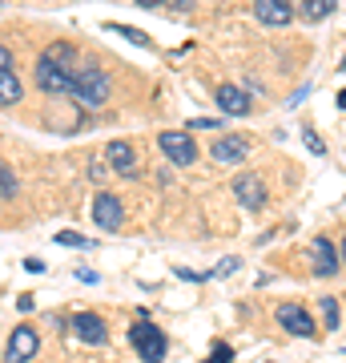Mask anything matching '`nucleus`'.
I'll return each mask as SVG.
<instances>
[{
    "label": "nucleus",
    "instance_id": "f257e3e1",
    "mask_svg": "<svg viewBox=\"0 0 346 363\" xmlns=\"http://www.w3.org/2000/svg\"><path fill=\"white\" fill-rule=\"evenodd\" d=\"M109 93H113V81H109V73L85 65V69L77 73V85H73V93H69V97H73L77 105H85V109H97V105L109 101Z\"/></svg>",
    "mask_w": 346,
    "mask_h": 363
},
{
    "label": "nucleus",
    "instance_id": "f03ea898",
    "mask_svg": "<svg viewBox=\"0 0 346 363\" xmlns=\"http://www.w3.org/2000/svg\"><path fill=\"white\" fill-rule=\"evenodd\" d=\"M33 85H37L45 97H69L73 85H77V77L64 73L61 65H52V61H45V57H37V65H33Z\"/></svg>",
    "mask_w": 346,
    "mask_h": 363
},
{
    "label": "nucleus",
    "instance_id": "7ed1b4c3",
    "mask_svg": "<svg viewBox=\"0 0 346 363\" xmlns=\"http://www.w3.org/2000/svg\"><path fill=\"white\" fill-rule=\"evenodd\" d=\"M129 343L137 347V355H142V363H161L166 359V331L161 327H154L149 319H142V323L129 331Z\"/></svg>",
    "mask_w": 346,
    "mask_h": 363
},
{
    "label": "nucleus",
    "instance_id": "20e7f679",
    "mask_svg": "<svg viewBox=\"0 0 346 363\" xmlns=\"http://www.w3.org/2000/svg\"><path fill=\"white\" fill-rule=\"evenodd\" d=\"M157 145H161V154H166L173 166H193V162H197V145H193V138L185 130L157 133Z\"/></svg>",
    "mask_w": 346,
    "mask_h": 363
},
{
    "label": "nucleus",
    "instance_id": "39448f33",
    "mask_svg": "<svg viewBox=\"0 0 346 363\" xmlns=\"http://www.w3.org/2000/svg\"><path fill=\"white\" fill-rule=\"evenodd\" d=\"M73 335H77V343H85V347H105V343H109V327H105L101 315L81 311V315H73Z\"/></svg>",
    "mask_w": 346,
    "mask_h": 363
},
{
    "label": "nucleus",
    "instance_id": "423d86ee",
    "mask_svg": "<svg viewBox=\"0 0 346 363\" xmlns=\"http://www.w3.org/2000/svg\"><path fill=\"white\" fill-rule=\"evenodd\" d=\"M93 222L101 226V230H109V234H117L121 230V222H125V206H121V198L117 194H97L93 198Z\"/></svg>",
    "mask_w": 346,
    "mask_h": 363
},
{
    "label": "nucleus",
    "instance_id": "0eeeda50",
    "mask_svg": "<svg viewBox=\"0 0 346 363\" xmlns=\"http://www.w3.org/2000/svg\"><path fill=\"white\" fill-rule=\"evenodd\" d=\"M278 323H282V331H290V335L298 339H314L318 335V323L310 319L306 307H298V303H282L278 307Z\"/></svg>",
    "mask_w": 346,
    "mask_h": 363
},
{
    "label": "nucleus",
    "instance_id": "6e6552de",
    "mask_svg": "<svg viewBox=\"0 0 346 363\" xmlns=\"http://www.w3.org/2000/svg\"><path fill=\"white\" fill-rule=\"evenodd\" d=\"M233 198H238L246 210H262L266 206V182L258 178V174H238V178H233Z\"/></svg>",
    "mask_w": 346,
    "mask_h": 363
},
{
    "label": "nucleus",
    "instance_id": "1a4fd4ad",
    "mask_svg": "<svg viewBox=\"0 0 346 363\" xmlns=\"http://www.w3.org/2000/svg\"><path fill=\"white\" fill-rule=\"evenodd\" d=\"M37 347H40V335L25 323V327H16V331H13V339H8V351H4V359H8V363H28L33 355H37Z\"/></svg>",
    "mask_w": 346,
    "mask_h": 363
},
{
    "label": "nucleus",
    "instance_id": "9d476101",
    "mask_svg": "<svg viewBox=\"0 0 346 363\" xmlns=\"http://www.w3.org/2000/svg\"><path fill=\"white\" fill-rule=\"evenodd\" d=\"M254 16L266 28H286L294 21V9H290V0H254Z\"/></svg>",
    "mask_w": 346,
    "mask_h": 363
},
{
    "label": "nucleus",
    "instance_id": "9b49d317",
    "mask_svg": "<svg viewBox=\"0 0 346 363\" xmlns=\"http://www.w3.org/2000/svg\"><path fill=\"white\" fill-rule=\"evenodd\" d=\"M214 97H218V109L230 113V117H246L250 109H254V101H250V93H246L242 85H218Z\"/></svg>",
    "mask_w": 346,
    "mask_h": 363
},
{
    "label": "nucleus",
    "instance_id": "f8f14e48",
    "mask_svg": "<svg viewBox=\"0 0 346 363\" xmlns=\"http://www.w3.org/2000/svg\"><path fill=\"white\" fill-rule=\"evenodd\" d=\"M105 162H109L121 178H137V150L129 142H109L105 145Z\"/></svg>",
    "mask_w": 346,
    "mask_h": 363
},
{
    "label": "nucleus",
    "instance_id": "ddd939ff",
    "mask_svg": "<svg viewBox=\"0 0 346 363\" xmlns=\"http://www.w3.org/2000/svg\"><path fill=\"white\" fill-rule=\"evenodd\" d=\"M246 154H250V142H246V138H238V133L218 138V142L209 145V157H214L218 166H233V162H242Z\"/></svg>",
    "mask_w": 346,
    "mask_h": 363
},
{
    "label": "nucleus",
    "instance_id": "4468645a",
    "mask_svg": "<svg viewBox=\"0 0 346 363\" xmlns=\"http://www.w3.org/2000/svg\"><path fill=\"white\" fill-rule=\"evenodd\" d=\"M310 255H314V274L318 279H334L338 274V250H334L330 238H314L310 242Z\"/></svg>",
    "mask_w": 346,
    "mask_h": 363
},
{
    "label": "nucleus",
    "instance_id": "2eb2a0df",
    "mask_svg": "<svg viewBox=\"0 0 346 363\" xmlns=\"http://www.w3.org/2000/svg\"><path fill=\"white\" fill-rule=\"evenodd\" d=\"M77 57H81V49H77V45H69V40H52L49 49H45V61L61 65L64 73H73V77L81 73V69H77Z\"/></svg>",
    "mask_w": 346,
    "mask_h": 363
},
{
    "label": "nucleus",
    "instance_id": "dca6fc26",
    "mask_svg": "<svg viewBox=\"0 0 346 363\" xmlns=\"http://www.w3.org/2000/svg\"><path fill=\"white\" fill-rule=\"evenodd\" d=\"M334 9H338V0H302V21L318 25V21H326Z\"/></svg>",
    "mask_w": 346,
    "mask_h": 363
},
{
    "label": "nucleus",
    "instance_id": "f3484780",
    "mask_svg": "<svg viewBox=\"0 0 346 363\" xmlns=\"http://www.w3.org/2000/svg\"><path fill=\"white\" fill-rule=\"evenodd\" d=\"M25 97V85L16 73H0V105H16Z\"/></svg>",
    "mask_w": 346,
    "mask_h": 363
},
{
    "label": "nucleus",
    "instance_id": "a211bd4d",
    "mask_svg": "<svg viewBox=\"0 0 346 363\" xmlns=\"http://www.w3.org/2000/svg\"><path fill=\"white\" fill-rule=\"evenodd\" d=\"M105 33H117V37H125L129 45H137V49H149L154 40H149V33H142V28H125V25H105Z\"/></svg>",
    "mask_w": 346,
    "mask_h": 363
},
{
    "label": "nucleus",
    "instance_id": "6ab92c4d",
    "mask_svg": "<svg viewBox=\"0 0 346 363\" xmlns=\"http://www.w3.org/2000/svg\"><path fill=\"white\" fill-rule=\"evenodd\" d=\"M318 311H322V323L330 327V331H334L338 323H342V315H338V298H330V295H326V298L318 303Z\"/></svg>",
    "mask_w": 346,
    "mask_h": 363
},
{
    "label": "nucleus",
    "instance_id": "aec40b11",
    "mask_svg": "<svg viewBox=\"0 0 346 363\" xmlns=\"http://www.w3.org/2000/svg\"><path fill=\"white\" fill-rule=\"evenodd\" d=\"M16 194V174L8 162H0V198H13Z\"/></svg>",
    "mask_w": 346,
    "mask_h": 363
},
{
    "label": "nucleus",
    "instance_id": "412c9836",
    "mask_svg": "<svg viewBox=\"0 0 346 363\" xmlns=\"http://www.w3.org/2000/svg\"><path fill=\"white\" fill-rule=\"evenodd\" d=\"M57 242L61 247H77V250H85V247H93L85 234H77V230H57Z\"/></svg>",
    "mask_w": 346,
    "mask_h": 363
},
{
    "label": "nucleus",
    "instance_id": "4be33fe9",
    "mask_svg": "<svg viewBox=\"0 0 346 363\" xmlns=\"http://www.w3.org/2000/svg\"><path fill=\"white\" fill-rule=\"evenodd\" d=\"M302 142H306V150H310V154H326V142H322V138H318V133H314V130H302Z\"/></svg>",
    "mask_w": 346,
    "mask_h": 363
},
{
    "label": "nucleus",
    "instance_id": "5701e85b",
    "mask_svg": "<svg viewBox=\"0 0 346 363\" xmlns=\"http://www.w3.org/2000/svg\"><path fill=\"white\" fill-rule=\"evenodd\" d=\"M16 52L8 49V45H0V73H16Z\"/></svg>",
    "mask_w": 346,
    "mask_h": 363
},
{
    "label": "nucleus",
    "instance_id": "b1692460",
    "mask_svg": "<svg viewBox=\"0 0 346 363\" xmlns=\"http://www.w3.org/2000/svg\"><path fill=\"white\" fill-rule=\"evenodd\" d=\"M202 363H233V347L218 343V347H214V355H209V359H202Z\"/></svg>",
    "mask_w": 346,
    "mask_h": 363
},
{
    "label": "nucleus",
    "instance_id": "393cba45",
    "mask_svg": "<svg viewBox=\"0 0 346 363\" xmlns=\"http://www.w3.org/2000/svg\"><path fill=\"white\" fill-rule=\"evenodd\" d=\"M190 130H218V117H190Z\"/></svg>",
    "mask_w": 346,
    "mask_h": 363
},
{
    "label": "nucleus",
    "instance_id": "a878e982",
    "mask_svg": "<svg viewBox=\"0 0 346 363\" xmlns=\"http://www.w3.org/2000/svg\"><path fill=\"white\" fill-rule=\"evenodd\" d=\"M238 271V259H221L218 267H214V279H221V274H233Z\"/></svg>",
    "mask_w": 346,
    "mask_h": 363
},
{
    "label": "nucleus",
    "instance_id": "bb28decb",
    "mask_svg": "<svg viewBox=\"0 0 346 363\" xmlns=\"http://www.w3.org/2000/svg\"><path fill=\"white\" fill-rule=\"evenodd\" d=\"M25 271H33V274H40V271H45V262H40V259H25Z\"/></svg>",
    "mask_w": 346,
    "mask_h": 363
},
{
    "label": "nucleus",
    "instance_id": "cd10ccee",
    "mask_svg": "<svg viewBox=\"0 0 346 363\" xmlns=\"http://www.w3.org/2000/svg\"><path fill=\"white\" fill-rule=\"evenodd\" d=\"M137 4H142V9H154V4H166V0H137Z\"/></svg>",
    "mask_w": 346,
    "mask_h": 363
},
{
    "label": "nucleus",
    "instance_id": "c85d7f7f",
    "mask_svg": "<svg viewBox=\"0 0 346 363\" xmlns=\"http://www.w3.org/2000/svg\"><path fill=\"white\" fill-rule=\"evenodd\" d=\"M173 9H193V0H173Z\"/></svg>",
    "mask_w": 346,
    "mask_h": 363
},
{
    "label": "nucleus",
    "instance_id": "c756f323",
    "mask_svg": "<svg viewBox=\"0 0 346 363\" xmlns=\"http://www.w3.org/2000/svg\"><path fill=\"white\" fill-rule=\"evenodd\" d=\"M338 105H342V109H346V89H342V93H338Z\"/></svg>",
    "mask_w": 346,
    "mask_h": 363
},
{
    "label": "nucleus",
    "instance_id": "7c9ffc66",
    "mask_svg": "<svg viewBox=\"0 0 346 363\" xmlns=\"http://www.w3.org/2000/svg\"><path fill=\"white\" fill-rule=\"evenodd\" d=\"M338 247H342V262H346V238H342V242H338Z\"/></svg>",
    "mask_w": 346,
    "mask_h": 363
}]
</instances>
